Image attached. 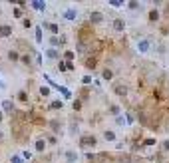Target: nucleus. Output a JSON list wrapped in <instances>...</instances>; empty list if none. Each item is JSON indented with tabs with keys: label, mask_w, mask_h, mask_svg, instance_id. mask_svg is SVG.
I'll list each match as a JSON object with an SVG mask.
<instances>
[{
	"label": "nucleus",
	"mask_w": 169,
	"mask_h": 163,
	"mask_svg": "<svg viewBox=\"0 0 169 163\" xmlns=\"http://www.w3.org/2000/svg\"><path fill=\"white\" fill-rule=\"evenodd\" d=\"M2 110L4 111H12V102H10V99H4V102H2Z\"/></svg>",
	"instance_id": "12"
},
{
	"label": "nucleus",
	"mask_w": 169,
	"mask_h": 163,
	"mask_svg": "<svg viewBox=\"0 0 169 163\" xmlns=\"http://www.w3.org/2000/svg\"><path fill=\"white\" fill-rule=\"evenodd\" d=\"M10 34H12V28L8 26V24H2V26H0V36H2V38H8Z\"/></svg>",
	"instance_id": "6"
},
{
	"label": "nucleus",
	"mask_w": 169,
	"mask_h": 163,
	"mask_svg": "<svg viewBox=\"0 0 169 163\" xmlns=\"http://www.w3.org/2000/svg\"><path fill=\"white\" fill-rule=\"evenodd\" d=\"M163 149H167V151H169V139L165 141V143H163Z\"/></svg>",
	"instance_id": "32"
},
{
	"label": "nucleus",
	"mask_w": 169,
	"mask_h": 163,
	"mask_svg": "<svg viewBox=\"0 0 169 163\" xmlns=\"http://www.w3.org/2000/svg\"><path fill=\"white\" fill-rule=\"evenodd\" d=\"M127 4H129V8H133V10H135V8H137V6H139V4H137L135 0H131V2H127Z\"/></svg>",
	"instance_id": "30"
},
{
	"label": "nucleus",
	"mask_w": 169,
	"mask_h": 163,
	"mask_svg": "<svg viewBox=\"0 0 169 163\" xmlns=\"http://www.w3.org/2000/svg\"><path fill=\"white\" fill-rule=\"evenodd\" d=\"M40 94H42V96H50V88H48V86H42V88H40Z\"/></svg>",
	"instance_id": "17"
},
{
	"label": "nucleus",
	"mask_w": 169,
	"mask_h": 163,
	"mask_svg": "<svg viewBox=\"0 0 169 163\" xmlns=\"http://www.w3.org/2000/svg\"><path fill=\"white\" fill-rule=\"evenodd\" d=\"M157 20H159V12H157V10H151L149 12V22H157Z\"/></svg>",
	"instance_id": "14"
},
{
	"label": "nucleus",
	"mask_w": 169,
	"mask_h": 163,
	"mask_svg": "<svg viewBox=\"0 0 169 163\" xmlns=\"http://www.w3.org/2000/svg\"><path fill=\"white\" fill-rule=\"evenodd\" d=\"M46 149V141L44 139H38V141H36V151H44Z\"/></svg>",
	"instance_id": "13"
},
{
	"label": "nucleus",
	"mask_w": 169,
	"mask_h": 163,
	"mask_svg": "<svg viewBox=\"0 0 169 163\" xmlns=\"http://www.w3.org/2000/svg\"><path fill=\"white\" fill-rule=\"evenodd\" d=\"M116 94L117 96H127V86L125 84H117L116 86Z\"/></svg>",
	"instance_id": "7"
},
{
	"label": "nucleus",
	"mask_w": 169,
	"mask_h": 163,
	"mask_svg": "<svg viewBox=\"0 0 169 163\" xmlns=\"http://www.w3.org/2000/svg\"><path fill=\"white\" fill-rule=\"evenodd\" d=\"M50 44H52V48H56V46L60 44V40L56 38V36H52V38H50Z\"/></svg>",
	"instance_id": "23"
},
{
	"label": "nucleus",
	"mask_w": 169,
	"mask_h": 163,
	"mask_svg": "<svg viewBox=\"0 0 169 163\" xmlns=\"http://www.w3.org/2000/svg\"><path fill=\"white\" fill-rule=\"evenodd\" d=\"M8 58H10V60H14V62H16V60H18L20 56H18V52H12V50H10V54H8Z\"/></svg>",
	"instance_id": "22"
},
{
	"label": "nucleus",
	"mask_w": 169,
	"mask_h": 163,
	"mask_svg": "<svg viewBox=\"0 0 169 163\" xmlns=\"http://www.w3.org/2000/svg\"><path fill=\"white\" fill-rule=\"evenodd\" d=\"M36 42H42V28H36Z\"/></svg>",
	"instance_id": "21"
},
{
	"label": "nucleus",
	"mask_w": 169,
	"mask_h": 163,
	"mask_svg": "<svg viewBox=\"0 0 169 163\" xmlns=\"http://www.w3.org/2000/svg\"><path fill=\"white\" fill-rule=\"evenodd\" d=\"M110 111H111V113H116V115H117V113H119V107H117V105H111V107H110Z\"/></svg>",
	"instance_id": "28"
},
{
	"label": "nucleus",
	"mask_w": 169,
	"mask_h": 163,
	"mask_svg": "<svg viewBox=\"0 0 169 163\" xmlns=\"http://www.w3.org/2000/svg\"><path fill=\"white\" fill-rule=\"evenodd\" d=\"M0 137H2V129H0Z\"/></svg>",
	"instance_id": "34"
},
{
	"label": "nucleus",
	"mask_w": 169,
	"mask_h": 163,
	"mask_svg": "<svg viewBox=\"0 0 169 163\" xmlns=\"http://www.w3.org/2000/svg\"><path fill=\"white\" fill-rule=\"evenodd\" d=\"M64 18H66V20H70V22H74V20L78 18V12H76L74 8H68V10L64 12Z\"/></svg>",
	"instance_id": "4"
},
{
	"label": "nucleus",
	"mask_w": 169,
	"mask_h": 163,
	"mask_svg": "<svg viewBox=\"0 0 169 163\" xmlns=\"http://www.w3.org/2000/svg\"><path fill=\"white\" fill-rule=\"evenodd\" d=\"M86 66H88V68H90V70H91V68L96 66V60H94V58H90V60H88V62H86Z\"/></svg>",
	"instance_id": "26"
},
{
	"label": "nucleus",
	"mask_w": 169,
	"mask_h": 163,
	"mask_svg": "<svg viewBox=\"0 0 169 163\" xmlns=\"http://www.w3.org/2000/svg\"><path fill=\"white\" fill-rule=\"evenodd\" d=\"M116 124H117V125H124V124H125V119L121 118V115H117V118H116Z\"/></svg>",
	"instance_id": "27"
},
{
	"label": "nucleus",
	"mask_w": 169,
	"mask_h": 163,
	"mask_svg": "<svg viewBox=\"0 0 169 163\" xmlns=\"http://www.w3.org/2000/svg\"><path fill=\"white\" fill-rule=\"evenodd\" d=\"M82 82L88 86V84H91V78H90V76H84V78H82Z\"/></svg>",
	"instance_id": "29"
},
{
	"label": "nucleus",
	"mask_w": 169,
	"mask_h": 163,
	"mask_svg": "<svg viewBox=\"0 0 169 163\" xmlns=\"http://www.w3.org/2000/svg\"><path fill=\"white\" fill-rule=\"evenodd\" d=\"M62 99H60V102H52V105H50V107H52V110H60V107H62Z\"/></svg>",
	"instance_id": "20"
},
{
	"label": "nucleus",
	"mask_w": 169,
	"mask_h": 163,
	"mask_svg": "<svg viewBox=\"0 0 169 163\" xmlns=\"http://www.w3.org/2000/svg\"><path fill=\"white\" fill-rule=\"evenodd\" d=\"M18 99H20V102H26V99H28L26 91H20V94H18Z\"/></svg>",
	"instance_id": "25"
},
{
	"label": "nucleus",
	"mask_w": 169,
	"mask_h": 163,
	"mask_svg": "<svg viewBox=\"0 0 169 163\" xmlns=\"http://www.w3.org/2000/svg\"><path fill=\"white\" fill-rule=\"evenodd\" d=\"M80 145H82V147H88V145H91V147H94V145H96V137H94V135L82 137V139H80Z\"/></svg>",
	"instance_id": "2"
},
{
	"label": "nucleus",
	"mask_w": 169,
	"mask_h": 163,
	"mask_svg": "<svg viewBox=\"0 0 169 163\" xmlns=\"http://www.w3.org/2000/svg\"><path fill=\"white\" fill-rule=\"evenodd\" d=\"M104 139L105 141H116V133L113 131H104Z\"/></svg>",
	"instance_id": "11"
},
{
	"label": "nucleus",
	"mask_w": 169,
	"mask_h": 163,
	"mask_svg": "<svg viewBox=\"0 0 169 163\" xmlns=\"http://www.w3.org/2000/svg\"><path fill=\"white\" fill-rule=\"evenodd\" d=\"M64 58H66V62H72V60H74V52H66Z\"/></svg>",
	"instance_id": "24"
},
{
	"label": "nucleus",
	"mask_w": 169,
	"mask_h": 163,
	"mask_svg": "<svg viewBox=\"0 0 169 163\" xmlns=\"http://www.w3.org/2000/svg\"><path fill=\"white\" fill-rule=\"evenodd\" d=\"M10 161H12V163H24V159H22L20 155H12V157H10Z\"/></svg>",
	"instance_id": "18"
},
{
	"label": "nucleus",
	"mask_w": 169,
	"mask_h": 163,
	"mask_svg": "<svg viewBox=\"0 0 169 163\" xmlns=\"http://www.w3.org/2000/svg\"><path fill=\"white\" fill-rule=\"evenodd\" d=\"M0 86H2V84H0Z\"/></svg>",
	"instance_id": "35"
},
{
	"label": "nucleus",
	"mask_w": 169,
	"mask_h": 163,
	"mask_svg": "<svg viewBox=\"0 0 169 163\" xmlns=\"http://www.w3.org/2000/svg\"><path fill=\"white\" fill-rule=\"evenodd\" d=\"M90 20L94 24H99V22L104 20V14L99 12V10H94V12H90Z\"/></svg>",
	"instance_id": "3"
},
{
	"label": "nucleus",
	"mask_w": 169,
	"mask_h": 163,
	"mask_svg": "<svg viewBox=\"0 0 169 163\" xmlns=\"http://www.w3.org/2000/svg\"><path fill=\"white\" fill-rule=\"evenodd\" d=\"M66 161H68V163H76V161H78V153H74V151H66Z\"/></svg>",
	"instance_id": "8"
},
{
	"label": "nucleus",
	"mask_w": 169,
	"mask_h": 163,
	"mask_svg": "<svg viewBox=\"0 0 169 163\" xmlns=\"http://www.w3.org/2000/svg\"><path fill=\"white\" fill-rule=\"evenodd\" d=\"M2 118H4V113H2V110H0V119H2Z\"/></svg>",
	"instance_id": "33"
},
{
	"label": "nucleus",
	"mask_w": 169,
	"mask_h": 163,
	"mask_svg": "<svg viewBox=\"0 0 169 163\" xmlns=\"http://www.w3.org/2000/svg\"><path fill=\"white\" fill-rule=\"evenodd\" d=\"M30 4H32L34 10H40V12H44L46 10V2H42V0H32Z\"/></svg>",
	"instance_id": "5"
},
{
	"label": "nucleus",
	"mask_w": 169,
	"mask_h": 163,
	"mask_svg": "<svg viewBox=\"0 0 169 163\" xmlns=\"http://www.w3.org/2000/svg\"><path fill=\"white\" fill-rule=\"evenodd\" d=\"M46 28H48V30H50V32L54 34V36H56V34H58V26H56V24H44Z\"/></svg>",
	"instance_id": "15"
},
{
	"label": "nucleus",
	"mask_w": 169,
	"mask_h": 163,
	"mask_svg": "<svg viewBox=\"0 0 169 163\" xmlns=\"http://www.w3.org/2000/svg\"><path fill=\"white\" fill-rule=\"evenodd\" d=\"M149 46H151V42H149L147 38L139 40V42H137V52H141V54H147V52H149Z\"/></svg>",
	"instance_id": "1"
},
{
	"label": "nucleus",
	"mask_w": 169,
	"mask_h": 163,
	"mask_svg": "<svg viewBox=\"0 0 169 163\" xmlns=\"http://www.w3.org/2000/svg\"><path fill=\"white\" fill-rule=\"evenodd\" d=\"M66 70H74V64L72 62H66Z\"/></svg>",
	"instance_id": "31"
},
{
	"label": "nucleus",
	"mask_w": 169,
	"mask_h": 163,
	"mask_svg": "<svg viewBox=\"0 0 169 163\" xmlns=\"http://www.w3.org/2000/svg\"><path fill=\"white\" fill-rule=\"evenodd\" d=\"M102 76H104V80H111L113 72H111V70H104V74H102Z\"/></svg>",
	"instance_id": "19"
},
{
	"label": "nucleus",
	"mask_w": 169,
	"mask_h": 163,
	"mask_svg": "<svg viewBox=\"0 0 169 163\" xmlns=\"http://www.w3.org/2000/svg\"><path fill=\"white\" fill-rule=\"evenodd\" d=\"M46 56L52 58V60H56V58H60V52L56 50V48H48V50H46Z\"/></svg>",
	"instance_id": "10"
},
{
	"label": "nucleus",
	"mask_w": 169,
	"mask_h": 163,
	"mask_svg": "<svg viewBox=\"0 0 169 163\" xmlns=\"http://www.w3.org/2000/svg\"><path fill=\"white\" fill-rule=\"evenodd\" d=\"M108 4H111L113 8H121V6H124V2H121V0H110Z\"/></svg>",
	"instance_id": "16"
},
{
	"label": "nucleus",
	"mask_w": 169,
	"mask_h": 163,
	"mask_svg": "<svg viewBox=\"0 0 169 163\" xmlns=\"http://www.w3.org/2000/svg\"><path fill=\"white\" fill-rule=\"evenodd\" d=\"M113 28H116L117 32H121V30L125 28V22L121 18H116V20H113Z\"/></svg>",
	"instance_id": "9"
}]
</instances>
